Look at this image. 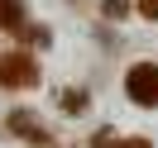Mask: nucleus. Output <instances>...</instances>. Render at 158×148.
Wrapping results in <instances>:
<instances>
[{"instance_id": "1", "label": "nucleus", "mask_w": 158, "mask_h": 148, "mask_svg": "<svg viewBox=\"0 0 158 148\" xmlns=\"http://www.w3.org/2000/svg\"><path fill=\"white\" fill-rule=\"evenodd\" d=\"M125 91L134 105H158V62H134L125 72Z\"/></svg>"}, {"instance_id": "2", "label": "nucleus", "mask_w": 158, "mask_h": 148, "mask_svg": "<svg viewBox=\"0 0 158 148\" xmlns=\"http://www.w3.org/2000/svg\"><path fill=\"white\" fill-rule=\"evenodd\" d=\"M39 81V62L29 58V53H5L0 58V86H10V91H24Z\"/></svg>"}, {"instance_id": "3", "label": "nucleus", "mask_w": 158, "mask_h": 148, "mask_svg": "<svg viewBox=\"0 0 158 148\" xmlns=\"http://www.w3.org/2000/svg\"><path fill=\"white\" fill-rule=\"evenodd\" d=\"M24 24V0H0V29H19Z\"/></svg>"}, {"instance_id": "4", "label": "nucleus", "mask_w": 158, "mask_h": 148, "mask_svg": "<svg viewBox=\"0 0 158 148\" xmlns=\"http://www.w3.org/2000/svg\"><path fill=\"white\" fill-rule=\"evenodd\" d=\"M10 129H15V134H39V129H34V115H29V110H15V115H10Z\"/></svg>"}, {"instance_id": "5", "label": "nucleus", "mask_w": 158, "mask_h": 148, "mask_svg": "<svg viewBox=\"0 0 158 148\" xmlns=\"http://www.w3.org/2000/svg\"><path fill=\"white\" fill-rule=\"evenodd\" d=\"M129 5H134V0H101V14H106V19H125Z\"/></svg>"}, {"instance_id": "6", "label": "nucleus", "mask_w": 158, "mask_h": 148, "mask_svg": "<svg viewBox=\"0 0 158 148\" xmlns=\"http://www.w3.org/2000/svg\"><path fill=\"white\" fill-rule=\"evenodd\" d=\"M19 29H24V24H19ZM24 38H29V43H43V48H48V38H53V34L43 29V24H29V29H24Z\"/></svg>"}, {"instance_id": "7", "label": "nucleus", "mask_w": 158, "mask_h": 148, "mask_svg": "<svg viewBox=\"0 0 158 148\" xmlns=\"http://www.w3.org/2000/svg\"><path fill=\"white\" fill-rule=\"evenodd\" d=\"M62 105H67V110H86V91H67Z\"/></svg>"}, {"instance_id": "8", "label": "nucleus", "mask_w": 158, "mask_h": 148, "mask_svg": "<svg viewBox=\"0 0 158 148\" xmlns=\"http://www.w3.org/2000/svg\"><path fill=\"white\" fill-rule=\"evenodd\" d=\"M139 5V14H144V19H158V0H134Z\"/></svg>"}, {"instance_id": "9", "label": "nucleus", "mask_w": 158, "mask_h": 148, "mask_svg": "<svg viewBox=\"0 0 158 148\" xmlns=\"http://www.w3.org/2000/svg\"><path fill=\"white\" fill-rule=\"evenodd\" d=\"M115 148H153V143H148V138H120Z\"/></svg>"}]
</instances>
